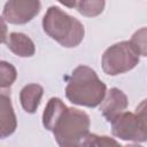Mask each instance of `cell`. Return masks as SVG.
Returning a JSON list of instances; mask_svg holds the SVG:
<instances>
[{
    "label": "cell",
    "instance_id": "5",
    "mask_svg": "<svg viewBox=\"0 0 147 147\" xmlns=\"http://www.w3.org/2000/svg\"><path fill=\"white\" fill-rule=\"evenodd\" d=\"M139 61L140 56L134 51L130 41H121L105 51L101 64L105 74L116 76L132 70Z\"/></svg>",
    "mask_w": 147,
    "mask_h": 147
},
{
    "label": "cell",
    "instance_id": "12",
    "mask_svg": "<svg viewBox=\"0 0 147 147\" xmlns=\"http://www.w3.org/2000/svg\"><path fill=\"white\" fill-rule=\"evenodd\" d=\"M106 2L101 0H92V1H78L76 2V8L79 14L86 17L98 16L103 11Z\"/></svg>",
    "mask_w": 147,
    "mask_h": 147
},
{
    "label": "cell",
    "instance_id": "16",
    "mask_svg": "<svg viewBox=\"0 0 147 147\" xmlns=\"http://www.w3.org/2000/svg\"><path fill=\"white\" fill-rule=\"evenodd\" d=\"M77 147H95V134L87 133L77 145Z\"/></svg>",
    "mask_w": 147,
    "mask_h": 147
},
{
    "label": "cell",
    "instance_id": "9",
    "mask_svg": "<svg viewBox=\"0 0 147 147\" xmlns=\"http://www.w3.org/2000/svg\"><path fill=\"white\" fill-rule=\"evenodd\" d=\"M5 42L7 47L17 56L30 57L36 53V47L33 41L24 33L11 32L7 36Z\"/></svg>",
    "mask_w": 147,
    "mask_h": 147
},
{
    "label": "cell",
    "instance_id": "6",
    "mask_svg": "<svg viewBox=\"0 0 147 147\" xmlns=\"http://www.w3.org/2000/svg\"><path fill=\"white\" fill-rule=\"evenodd\" d=\"M41 3L36 0H10L6 2L2 16L11 24H25L33 20L40 11Z\"/></svg>",
    "mask_w": 147,
    "mask_h": 147
},
{
    "label": "cell",
    "instance_id": "15",
    "mask_svg": "<svg viewBox=\"0 0 147 147\" xmlns=\"http://www.w3.org/2000/svg\"><path fill=\"white\" fill-rule=\"evenodd\" d=\"M95 147H122L114 138L95 134Z\"/></svg>",
    "mask_w": 147,
    "mask_h": 147
},
{
    "label": "cell",
    "instance_id": "13",
    "mask_svg": "<svg viewBox=\"0 0 147 147\" xmlns=\"http://www.w3.org/2000/svg\"><path fill=\"white\" fill-rule=\"evenodd\" d=\"M16 78L17 71L15 67L7 61H0V88L9 90V87L15 83Z\"/></svg>",
    "mask_w": 147,
    "mask_h": 147
},
{
    "label": "cell",
    "instance_id": "17",
    "mask_svg": "<svg viewBox=\"0 0 147 147\" xmlns=\"http://www.w3.org/2000/svg\"><path fill=\"white\" fill-rule=\"evenodd\" d=\"M7 24L2 17H0V44L6 41L7 38Z\"/></svg>",
    "mask_w": 147,
    "mask_h": 147
},
{
    "label": "cell",
    "instance_id": "11",
    "mask_svg": "<svg viewBox=\"0 0 147 147\" xmlns=\"http://www.w3.org/2000/svg\"><path fill=\"white\" fill-rule=\"evenodd\" d=\"M68 107L63 103V101L59 98H51L45 107L42 114V124L46 130L53 131L55 124L61 118L63 113Z\"/></svg>",
    "mask_w": 147,
    "mask_h": 147
},
{
    "label": "cell",
    "instance_id": "1",
    "mask_svg": "<svg viewBox=\"0 0 147 147\" xmlns=\"http://www.w3.org/2000/svg\"><path fill=\"white\" fill-rule=\"evenodd\" d=\"M107 93V86L100 80L93 69L86 65L77 67L68 78L65 96L74 105L94 108L99 106Z\"/></svg>",
    "mask_w": 147,
    "mask_h": 147
},
{
    "label": "cell",
    "instance_id": "18",
    "mask_svg": "<svg viewBox=\"0 0 147 147\" xmlns=\"http://www.w3.org/2000/svg\"><path fill=\"white\" fill-rule=\"evenodd\" d=\"M124 147H142V146H140V145H138V144H132V145H126V146H124Z\"/></svg>",
    "mask_w": 147,
    "mask_h": 147
},
{
    "label": "cell",
    "instance_id": "14",
    "mask_svg": "<svg viewBox=\"0 0 147 147\" xmlns=\"http://www.w3.org/2000/svg\"><path fill=\"white\" fill-rule=\"evenodd\" d=\"M130 44L139 56H146V28L138 30L131 38Z\"/></svg>",
    "mask_w": 147,
    "mask_h": 147
},
{
    "label": "cell",
    "instance_id": "7",
    "mask_svg": "<svg viewBox=\"0 0 147 147\" xmlns=\"http://www.w3.org/2000/svg\"><path fill=\"white\" fill-rule=\"evenodd\" d=\"M100 105H101L100 107L101 114L108 122L111 123L119 114L125 111V109L127 108L129 101H127V96L123 91H121L119 88L113 87L106 93Z\"/></svg>",
    "mask_w": 147,
    "mask_h": 147
},
{
    "label": "cell",
    "instance_id": "2",
    "mask_svg": "<svg viewBox=\"0 0 147 147\" xmlns=\"http://www.w3.org/2000/svg\"><path fill=\"white\" fill-rule=\"evenodd\" d=\"M42 28L48 37L67 48L78 46L85 34L84 25L56 6L47 9L42 18Z\"/></svg>",
    "mask_w": 147,
    "mask_h": 147
},
{
    "label": "cell",
    "instance_id": "4",
    "mask_svg": "<svg viewBox=\"0 0 147 147\" xmlns=\"http://www.w3.org/2000/svg\"><path fill=\"white\" fill-rule=\"evenodd\" d=\"M146 100L136 109V113L123 111L111 122V132L122 140L145 142L146 132Z\"/></svg>",
    "mask_w": 147,
    "mask_h": 147
},
{
    "label": "cell",
    "instance_id": "8",
    "mask_svg": "<svg viewBox=\"0 0 147 147\" xmlns=\"http://www.w3.org/2000/svg\"><path fill=\"white\" fill-rule=\"evenodd\" d=\"M17 127V118L10 100V91L0 88V139L11 136Z\"/></svg>",
    "mask_w": 147,
    "mask_h": 147
},
{
    "label": "cell",
    "instance_id": "3",
    "mask_svg": "<svg viewBox=\"0 0 147 147\" xmlns=\"http://www.w3.org/2000/svg\"><path fill=\"white\" fill-rule=\"evenodd\" d=\"M90 117L77 108H67L53 129L54 138L60 147H77L90 133Z\"/></svg>",
    "mask_w": 147,
    "mask_h": 147
},
{
    "label": "cell",
    "instance_id": "10",
    "mask_svg": "<svg viewBox=\"0 0 147 147\" xmlns=\"http://www.w3.org/2000/svg\"><path fill=\"white\" fill-rule=\"evenodd\" d=\"M44 94V88L38 84H28L20 92V101L23 109L29 113H36Z\"/></svg>",
    "mask_w": 147,
    "mask_h": 147
}]
</instances>
